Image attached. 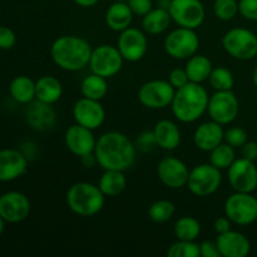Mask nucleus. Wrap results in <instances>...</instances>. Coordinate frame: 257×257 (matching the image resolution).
I'll return each instance as SVG.
<instances>
[{
  "instance_id": "nucleus-1",
  "label": "nucleus",
  "mask_w": 257,
  "mask_h": 257,
  "mask_svg": "<svg viewBox=\"0 0 257 257\" xmlns=\"http://www.w3.org/2000/svg\"><path fill=\"white\" fill-rule=\"evenodd\" d=\"M98 166L103 170H117L125 172L137 158V147L123 133L117 131L103 133L97 140L94 150Z\"/></svg>"
},
{
  "instance_id": "nucleus-2",
  "label": "nucleus",
  "mask_w": 257,
  "mask_h": 257,
  "mask_svg": "<svg viewBox=\"0 0 257 257\" xmlns=\"http://www.w3.org/2000/svg\"><path fill=\"white\" fill-rule=\"evenodd\" d=\"M92 45L78 35H62L53 42L50 57L55 65L67 72H78L89 65Z\"/></svg>"
},
{
  "instance_id": "nucleus-3",
  "label": "nucleus",
  "mask_w": 257,
  "mask_h": 257,
  "mask_svg": "<svg viewBox=\"0 0 257 257\" xmlns=\"http://www.w3.org/2000/svg\"><path fill=\"white\" fill-rule=\"evenodd\" d=\"M208 100L207 90L200 83L190 82L176 89L171 108L176 119L182 123H193L207 112Z\"/></svg>"
},
{
  "instance_id": "nucleus-4",
  "label": "nucleus",
  "mask_w": 257,
  "mask_h": 257,
  "mask_svg": "<svg viewBox=\"0 0 257 257\" xmlns=\"http://www.w3.org/2000/svg\"><path fill=\"white\" fill-rule=\"evenodd\" d=\"M105 196L98 187L89 182H77L67 192V206L80 217H92L104 207Z\"/></svg>"
},
{
  "instance_id": "nucleus-5",
  "label": "nucleus",
  "mask_w": 257,
  "mask_h": 257,
  "mask_svg": "<svg viewBox=\"0 0 257 257\" xmlns=\"http://www.w3.org/2000/svg\"><path fill=\"white\" fill-rule=\"evenodd\" d=\"M222 47L235 59L251 60L257 55V35L245 28H232L223 35Z\"/></svg>"
},
{
  "instance_id": "nucleus-6",
  "label": "nucleus",
  "mask_w": 257,
  "mask_h": 257,
  "mask_svg": "<svg viewBox=\"0 0 257 257\" xmlns=\"http://www.w3.org/2000/svg\"><path fill=\"white\" fill-rule=\"evenodd\" d=\"M222 183L221 170L211 163H202L190 171L187 188L197 197H208L217 192Z\"/></svg>"
},
{
  "instance_id": "nucleus-7",
  "label": "nucleus",
  "mask_w": 257,
  "mask_h": 257,
  "mask_svg": "<svg viewBox=\"0 0 257 257\" xmlns=\"http://www.w3.org/2000/svg\"><path fill=\"white\" fill-rule=\"evenodd\" d=\"M223 211L235 225H251L257 220V198L252 193L235 192L225 201Z\"/></svg>"
},
{
  "instance_id": "nucleus-8",
  "label": "nucleus",
  "mask_w": 257,
  "mask_h": 257,
  "mask_svg": "<svg viewBox=\"0 0 257 257\" xmlns=\"http://www.w3.org/2000/svg\"><path fill=\"white\" fill-rule=\"evenodd\" d=\"M166 53L173 59H188L197 54L200 47V38L193 29L178 27L166 37L163 43Z\"/></svg>"
},
{
  "instance_id": "nucleus-9",
  "label": "nucleus",
  "mask_w": 257,
  "mask_h": 257,
  "mask_svg": "<svg viewBox=\"0 0 257 257\" xmlns=\"http://www.w3.org/2000/svg\"><path fill=\"white\" fill-rule=\"evenodd\" d=\"M122 54L117 47L109 44H102L94 48L90 55L89 65L92 73L104 78H112L120 72L123 67Z\"/></svg>"
},
{
  "instance_id": "nucleus-10",
  "label": "nucleus",
  "mask_w": 257,
  "mask_h": 257,
  "mask_svg": "<svg viewBox=\"0 0 257 257\" xmlns=\"http://www.w3.org/2000/svg\"><path fill=\"white\" fill-rule=\"evenodd\" d=\"M176 89L168 80H148L138 90V100L150 109H165L172 104Z\"/></svg>"
},
{
  "instance_id": "nucleus-11",
  "label": "nucleus",
  "mask_w": 257,
  "mask_h": 257,
  "mask_svg": "<svg viewBox=\"0 0 257 257\" xmlns=\"http://www.w3.org/2000/svg\"><path fill=\"white\" fill-rule=\"evenodd\" d=\"M168 13L178 27L196 30L202 25L206 10L201 0H171Z\"/></svg>"
},
{
  "instance_id": "nucleus-12",
  "label": "nucleus",
  "mask_w": 257,
  "mask_h": 257,
  "mask_svg": "<svg viewBox=\"0 0 257 257\" xmlns=\"http://www.w3.org/2000/svg\"><path fill=\"white\" fill-rule=\"evenodd\" d=\"M240 112V103L235 93L231 90H216L208 100L207 113L211 119L226 125L232 123Z\"/></svg>"
},
{
  "instance_id": "nucleus-13",
  "label": "nucleus",
  "mask_w": 257,
  "mask_h": 257,
  "mask_svg": "<svg viewBox=\"0 0 257 257\" xmlns=\"http://www.w3.org/2000/svg\"><path fill=\"white\" fill-rule=\"evenodd\" d=\"M228 183L235 192L252 193L257 188V167L246 158H236L227 168Z\"/></svg>"
},
{
  "instance_id": "nucleus-14",
  "label": "nucleus",
  "mask_w": 257,
  "mask_h": 257,
  "mask_svg": "<svg viewBox=\"0 0 257 257\" xmlns=\"http://www.w3.org/2000/svg\"><path fill=\"white\" fill-rule=\"evenodd\" d=\"M117 48L125 62H138L147 53V37L142 30L130 27L120 32L117 40Z\"/></svg>"
},
{
  "instance_id": "nucleus-15",
  "label": "nucleus",
  "mask_w": 257,
  "mask_h": 257,
  "mask_svg": "<svg viewBox=\"0 0 257 257\" xmlns=\"http://www.w3.org/2000/svg\"><path fill=\"white\" fill-rule=\"evenodd\" d=\"M32 205L27 195L19 191H9L0 196V216L8 223H19L30 215Z\"/></svg>"
},
{
  "instance_id": "nucleus-16",
  "label": "nucleus",
  "mask_w": 257,
  "mask_h": 257,
  "mask_svg": "<svg viewBox=\"0 0 257 257\" xmlns=\"http://www.w3.org/2000/svg\"><path fill=\"white\" fill-rule=\"evenodd\" d=\"M157 176L166 187L178 190L187 186L190 170L180 158L166 157L157 165Z\"/></svg>"
},
{
  "instance_id": "nucleus-17",
  "label": "nucleus",
  "mask_w": 257,
  "mask_h": 257,
  "mask_svg": "<svg viewBox=\"0 0 257 257\" xmlns=\"http://www.w3.org/2000/svg\"><path fill=\"white\" fill-rule=\"evenodd\" d=\"M73 118L78 124L95 131L104 123L105 110L100 100L82 97L73 105Z\"/></svg>"
},
{
  "instance_id": "nucleus-18",
  "label": "nucleus",
  "mask_w": 257,
  "mask_h": 257,
  "mask_svg": "<svg viewBox=\"0 0 257 257\" xmlns=\"http://www.w3.org/2000/svg\"><path fill=\"white\" fill-rule=\"evenodd\" d=\"M64 143L65 147L72 155L80 158L83 156L94 152L97 140H95L92 130L75 123L65 131Z\"/></svg>"
},
{
  "instance_id": "nucleus-19",
  "label": "nucleus",
  "mask_w": 257,
  "mask_h": 257,
  "mask_svg": "<svg viewBox=\"0 0 257 257\" xmlns=\"http://www.w3.org/2000/svg\"><path fill=\"white\" fill-rule=\"evenodd\" d=\"M28 162L20 150H0V182H12L22 177L27 172Z\"/></svg>"
},
{
  "instance_id": "nucleus-20",
  "label": "nucleus",
  "mask_w": 257,
  "mask_h": 257,
  "mask_svg": "<svg viewBox=\"0 0 257 257\" xmlns=\"http://www.w3.org/2000/svg\"><path fill=\"white\" fill-rule=\"evenodd\" d=\"M53 104H47L40 100H33L25 110V120L32 130L37 132H48L57 124V113Z\"/></svg>"
},
{
  "instance_id": "nucleus-21",
  "label": "nucleus",
  "mask_w": 257,
  "mask_h": 257,
  "mask_svg": "<svg viewBox=\"0 0 257 257\" xmlns=\"http://www.w3.org/2000/svg\"><path fill=\"white\" fill-rule=\"evenodd\" d=\"M223 141H225L223 125L212 119L198 125L193 133V143L202 152H211Z\"/></svg>"
},
{
  "instance_id": "nucleus-22",
  "label": "nucleus",
  "mask_w": 257,
  "mask_h": 257,
  "mask_svg": "<svg viewBox=\"0 0 257 257\" xmlns=\"http://www.w3.org/2000/svg\"><path fill=\"white\" fill-rule=\"evenodd\" d=\"M216 242L223 257H246L251 251L250 240L238 231L230 230L217 235Z\"/></svg>"
},
{
  "instance_id": "nucleus-23",
  "label": "nucleus",
  "mask_w": 257,
  "mask_h": 257,
  "mask_svg": "<svg viewBox=\"0 0 257 257\" xmlns=\"http://www.w3.org/2000/svg\"><path fill=\"white\" fill-rule=\"evenodd\" d=\"M157 147L165 151H173L180 146L181 143V131L178 125L173 120L162 119L156 123L153 128Z\"/></svg>"
},
{
  "instance_id": "nucleus-24",
  "label": "nucleus",
  "mask_w": 257,
  "mask_h": 257,
  "mask_svg": "<svg viewBox=\"0 0 257 257\" xmlns=\"http://www.w3.org/2000/svg\"><path fill=\"white\" fill-rule=\"evenodd\" d=\"M135 14L127 2H114L107 9L104 15L105 24L113 32H123L131 27Z\"/></svg>"
},
{
  "instance_id": "nucleus-25",
  "label": "nucleus",
  "mask_w": 257,
  "mask_h": 257,
  "mask_svg": "<svg viewBox=\"0 0 257 257\" xmlns=\"http://www.w3.org/2000/svg\"><path fill=\"white\" fill-rule=\"evenodd\" d=\"M63 85L53 75H43L35 82V99L47 104H54L62 98Z\"/></svg>"
},
{
  "instance_id": "nucleus-26",
  "label": "nucleus",
  "mask_w": 257,
  "mask_h": 257,
  "mask_svg": "<svg viewBox=\"0 0 257 257\" xmlns=\"http://www.w3.org/2000/svg\"><path fill=\"white\" fill-rule=\"evenodd\" d=\"M171 22L172 19H171L168 9L161 7L153 8L150 13L142 17L143 32L150 35L162 34L170 28Z\"/></svg>"
},
{
  "instance_id": "nucleus-27",
  "label": "nucleus",
  "mask_w": 257,
  "mask_h": 257,
  "mask_svg": "<svg viewBox=\"0 0 257 257\" xmlns=\"http://www.w3.org/2000/svg\"><path fill=\"white\" fill-rule=\"evenodd\" d=\"M127 178L123 171L104 170L98 182V187L105 197H115L125 190Z\"/></svg>"
},
{
  "instance_id": "nucleus-28",
  "label": "nucleus",
  "mask_w": 257,
  "mask_h": 257,
  "mask_svg": "<svg viewBox=\"0 0 257 257\" xmlns=\"http://www.w3.org/2000/svg\"><path fill=\"white\" fill-rule=\"evenodd\" d=\"M10 97L20 104H29L35 99V82L28 75H18L10 82Z\"/></svg>"
},
{
  "instance_id": "nucleus-29",
  "label": "nucleus",
  "mask_w": 257,
  "mask_h": 257,
  "mask_svg": "<svg viewBox=\"0 0 257 257\" xmlns=\"http://www.w3.org/2000/svg\"><path fill=\"white\" fill-rule=\"evenodd\" d=\"M188 79L193 83H203L208 80L211 72L213 69L212 62L206 55L195 54L188 58L185 67Z\"/></svg>"
},
{
  "instance_id": "nucleus-30",
  "label": "nucleus",
  "mask_w": 257,
  "mask_h": 257,
  "mask_svg": "<svg viewBox=\"0 0 257 257\" xmlns=\"http://www.w3.org/2000/svg\"><path fill=\"white\" fill-rule=\"evenodd\" d=\"M80 93L84 98L102 100L108 93L107 78L100 77L94 73L87 75L80 84Z\"/></svg>"
},
{
  "instance_id": "nucleus-31",
  "label": "nucleus",
  "mask_w": 257,
  "mask_h": 257,
  "mask_svg": "<svg viewBox=\"0 0 257 257\" xmlns=\"http://www.w3.org/2000/svg\"><path fill=\"white\" fill-rule=\"evenodd\" d=\"M175 236L181 241H196L201 233V223L191 216H183L175 223Z\"/></svg>"
},
{
  "instance_id": "nucleus-32",
  "label": "nucleus",
  "mask_w": 257,
  "mask_h": 257,
  "mask_svg": "<svg viewBox=\"0 0 257 257\" xmlns=\"http://www.w3.org/2000/svg\"><path fill=\"white\" fill-rule=\"evenodd\" d=\"M235 161V148L228 145V143H226L225 141L210 152V163L221 171L227 170Z\"/></svg>"
},
{
  "instance_id": "nucleus-33",
  "label": "nucleus",
  "mask_w": 257,
  "mask_h": 257,
  "mask_svg": "<svg viewBox=\"0 0 257 257\" xmlns=\"http://www.w3.org/2000/svg\"><path fill=\"white\" fill-rule=\"evenodd\" d=\"M176 207L170 200H158L148 208V217L155 223H165L173 217Z\"/></svg>"
},
{
  "instance_id": "nucleus-34",
  "label": "nucleus",
  "mask_w": 257,
  "mask_h": 257,
  "mask_svg": "<svg viewBox=\"0 0 257 257\" xmlns=\"http://www.w3.org/2000/svg\"><path fill=\"white\" fill-rule=\"evenodd\" d=\"M208 82L215 90H231L235 84V78L227 68L216 67L211 72Z\"/></svg>"
},
{
  "instance_id": "nucleus-35",
  "label": "nucleus",
  "mask_w": 257,
  "mask_h": 257,
  "mask_svg": "<svg viewBox=\"0 0 257 257\" xmlns=\"http://www.w3.org/2000/svg\"><path fill=\"white\" fill-rule=\"evenodd\" d=\"M168 257H200V245L195 241H181L177 240L173 245L170 246L167 251Z\"/></svg>"
},
{
  "instance_id": "nucleus-36",
  "label": "nucleus",
  "mask_w": 257,
  "mask_h": 257,
  "mask_svg": "<svg viewBox=\"0 0 257 257\" xmlns=\"http://www.w3.org/2000/svg\"><path fill=\"white\" fill-rule=\"evenodd\" d=\"M238 13L237 0H215L213 3V14L222 22L232 20Z\"/></svg>"
},
{
  "instance_id": "nucleus-37",
  "label": "nucleus",
  "mask_w": 257,
  "mask_h": 257,
  "mask_svg": "<svg viewBox=\"0 0 257 257\" xmlns=\"http://www.w3.org/2000/svg\"><path fill=\"white\" fill-rule=\"evenodd\" d=\"M225 142L233 148H241L247 142V133L241 127H232L225 131Z\"/></svg>"
},
{
  "instance_id": "nucleus-38",
  "label": "nucleus",
  "mask_w": 257,
  "mask_h": 257,
  "mask_svg": "<svg viewBox=\"0 0 257 257\" xmlns=\"http://www.w3.org/2000/svg\"><path fill=\"white\" fill-rule=\"evenodd\" d=\"M238 13L250 22H257V0H240Z\"/></svg>"
},
{
  "instance_id": "nucleus-39",
  "label": "nucleus",
  "mask_w": 257,
  "mask_h": 257,
  "mask_svg": "<svg viewBox=\"0 0 257 257\" xmlns=\"http://www.w3.org/2000/svg\"><path fill=\"white\" fill-rule=\"evenodd\" d=\"M17 43V35L14 30L10 29L9 27L0 25V49L9 50Z\"/></svg>"
},
{
  "instance_id": "nucleus-40",
  "label": "nucleus",
  "mask_w": 257,
  "mask_h": 257,
  "mask_svg": "<svg viewBox=\"0 0 257 257\" xmlns=\"http://www.w3.org/2000/svg\"><path fill=\"white\" fill-rule=\"evenodd\" d=\"M167 80L171 83V85H172L175 89L182 88L183 85L190 83V79H188L187 72H186L185 68H176V69L171 70Z\"/></svg>"
},
{
  "instance_id": "nucleus-41",
  "label": "nucleus",
  "mask_w": 257,
  "mask_h": 257,
  "mask_svg": "<svg viewBox=\"0 0 257 257\" xmlns=\"http://www.w3.org/2000/svg\"><path fill=\"white\" fill-rule=\"evenodd\" d=\"M127 3L135 17H145L153 9L152 0H128Z\"/></svg>"
},
{
  "instance_id": "nucleus-42",
  "label": "nucleus",
  "mask_w": 257,
  "mask_h": 257,
  "mask_svg": "<svg viewBox=\"0 0 257 257\" xmlns=\"http://www.w3.org/2000/svg\"><path fill=\"white\" fill-rule=\"evenodd\" d=\"M156 146H157V143H156L153 132H143L142 135L138 136L136 147H137V150H140L141 152H151Z\"/></svg>"
},
{
  "instance_id": "nucleus-43",
  "label": "nucleus",
  "mask_w": 257,
  "mask_h": 257,
  "mask_svg": "<svg viewBox=\"0 0 257 257\" xmlns=\"http://www.w3.org/2000/svg\"><path fill=\"white\" fill-rule=\"evenodd\" d=\"M201 257H220V250L216 241H203L200 243Z\"/></svg>"
},
{
  "instance_id": "nucleus-44",
  "label": "nucleus",
  "mask_w": 257,
  "mask_h": 257,
  "mask_svg": "<svg viewBox=\"0 0 257 257\" xmlns=\"http://www.w3.org/2000/svg\"><path fill=\"white\" fill-rule=\"evenodd\" d=\"M241 156L242 158H246L248 161L256 162L257 161V143L256 142H246L245 145L241 147Z\"/></svg>"
},
{
  "instance_id": "nucleus-45",
  "label": "nucleus",
  "mask_w": 257,
  "mask_h": 257,
  "mask_svg": "<svg viewBox=\"0 0 257 257\" xmlns=\"http://www.w3.org/2000/svg\"><path fill=\"white\" fill-rule=\"evenodd\" d=\"M231 226H232V222L230 221V218L227 216H222V217L216 218L213 227H215L217 235H221V233L228 232L231 230Z\"/></svg>"
},
{
  "instance_id": "nucleus-46",
  "label": "nucleus",
  "mask_w": 257,
  "mask_h": 257,
  "mask_svg": "<svg viewBox=\"0 0 257 257\" xmlns=\"http://www.w3.org/2000/svg\"><path fill=\"white\" fill-rule=\"evenodd\" d=\"M20 151H22L23 155L28 158V161H30L35 157V155H37V146H35V143L32 142V141H27V142H24L22 145Z\"/></svg>"
},
{
  "instance_id": "nucleus-47",
  "label": "nucleus",
  "mask_w": 257,
  "mask_h": 257,
  "mask_svg": "<svg viewBox=\"0 0 257 257\" xmlns=\"http://www.w3.org/2000/svg\"><path fill=\"white\" fill-rule=\"evenodd\" d=\"M80 161H82L83 166H84L85 168H93V167H94V166L98 165L97 158H95L94 152L89 153V155L83 156V157H80Z\"/></svg>"
},
{
  "instance_id": "nucleus-48",
  "label": "nucleus",
  "mask_w": 257,
  "mask_h": 257,
  "mask_svg": "<svg viewBox=\"0 0 257 257\" xmlns=\"http://www.w3.org/2000/svg\"><path fill=\"white\" fill-rule=\"evenodd\" d=\"M77 5L82 8H92L99 3V0H73Z\"/></svg>"
},
{
  "instance_id": "nucleus-49",
  "label": "nucleus",
  "mask_w": 257,
  "mask_h": 257,
  "mask_svg": "<svg viewBox=\"0 0 257 257\" xmlns=\"http://www.w3.org/2000/svg\"><path fill=\"white\" fill-rule=\"evenodd\" d=\"M5 223H7V221H5L4 218H3L2 216H0V236H2L3 232H4V230H5Z\"/></svg>"
},
{
  "instance_id": "nucleus-50",
  "label": "nucleus",
  "mask_w": 257,
  "mask_h": 257,
  "mask_svg": "<svg viewBox=\"0 0 257 257\" xmlns=\"http://www.w3.org/2000/svg\"><path fill=\"white\" fill-rule=\"evenodd\" d=\"M252 82H253V85H255L256 89H257V67L255 68V70H253V74H252Z\"/></svg>"
},
{
  "instance_id": "nucleus-51",
  "label": "nucleus",
  "mask_w": 257,
  "mask_h": 257,
  "mask_svg": "<svg viewBox=\"0 0 257 257\" xmlns=\"http://www.w3.org/2000/svg\"><path fill=\"white\" fill-rule=\"evenodd\" d=\"M114 2H128V0H114Z\"/></svg>"
}]
</instances>
